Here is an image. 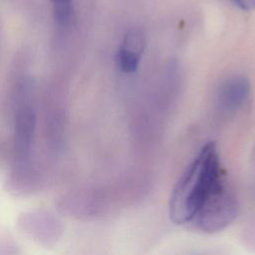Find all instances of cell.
<instances>
[{"instance_id": "obj_1", "label": "cell", "mask_w": 255, "mask_h": 255, "mask_svg": "<svg viewBox=\"0 0 255 255\" xmlns=\"http://www.w3.org/2000/svg\"><path fill=\"white\" fill-rule=\"evenodd\" d=\"M226 177L214 141L204 144L176 183L169 201L170 219L179 225L193 218Z\"/></svg>"}, {"instance_id": "obj_2", "label": "cell", "mask_w": 255, "mask_h": 255, "mask_svg": "<svg viewBox=\"0 0 255 255\" xmlns=\"http://www.w3.org/2000/svg\"><path fill=\"white\" fill-rule=\"evenodd\" d=\"M237 212L236 195L225 177L202 205L191 224L203 232H217L228 226Z\"/></svg>"}, {"instance_id": "obj_3", "label": "cell", "mask_w": 255, "mask_h": 255, "mask_svg": "<svg viewBox=\"0 0 255 255\" xmlns=\"http://www.w3.org/2000/svg\"><path fill=\"white\" fill-rule=\"evenodd\" d=\"M36 129V114L34 110L25 106L18 110L15 121V152L19 159H26L30 155Z\"/></svg>"}, {"instance_id": "obj_4", "label": "cell", "mask_w": 255, "mask_h": 255, "mask_svg": "<svg viewBox=\"0 0 255 255\" xmlns=\"http://www.w3.org/2000/svg\"><path fill=\"white\" fill-rule=\"evenodd\" d=\"M144 47V36L139 30L128 31L117 54V63L122 72L130 74L137 70Z\"/></svg>"}, {"instance_id": "obj_5", "label": "cell", "mask_w": 255, "mask_h": 255, "mask_svg": "<svg viewBox=\"0 0 255 255\" xmlns=\"http://www.w3.org/2000/svg\"><path fill=\"white\" fill-rule=\"evenodd\" d=\"M250 94V83L242 76H235L226 80L219 89L218 103L227 113H234L246 102Z\"/></svg>"}, {"instance_id": "obj_6", "label": "cell", "mask_w": 255, "mask_h": 255, "mask_svg": "<svg viewBox=\"0 0 255 255\" xmlns=\"http://www.w3.org/2000/svg\"><path fill=\"white\" fill-rule=\"evenodd\" d=\"M55 21L62 27H67L74 19L73 0H51Z\"/></svg>"}, {"instance_id": "obj_7", "label": "cell", "mask_w": 255, "mask_h": 255, "mask_svg": "<svg viewBox=\"0 0 255 255\" xmlns=\"http://www.w3.org/2000/svg\"><path fill=\"white\" fill-rule=\"evenodd\" d=\"M232 4L244 11H251L255 9V0H229Z\"/></svg>"}]
</instances>
